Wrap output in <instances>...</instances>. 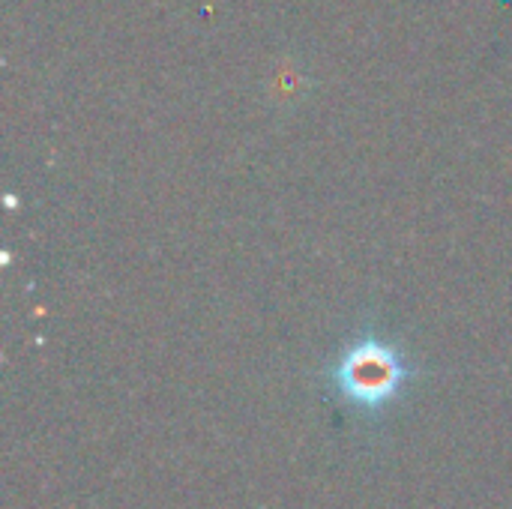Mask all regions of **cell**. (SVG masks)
Returning <instances> with one entry per match:
<instances>
[{
	"instance_id": "cell-1",
	"label": "cell",
	"mask_w": 512,
	"mask_h": 509,
	"mask_svg": "<svg viewBox=\"0 0 512 509\" xmlns=\"http://www.w3.org/2000/svg\"><path fill=\"white\" fill-rule=\"evenodd\" d=\"M417 375L405 348L375 330L354 336L324 369V381L336 399L363 417H381L393 408Z\"/></svg>"
}]
</instances>
